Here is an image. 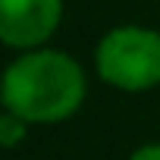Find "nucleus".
<instances>
[{"mask_svg": "<svg viewBox=\"0 0 160 160\" xmlns=\"http://www.w3.org/2000/svg\"><path fill=\"white\" fill-rule=\"evenodd\" d=\"M88 94L85 72L66 50L38 47L16 57L0 85L3 110L28 126H53L69 119Z\"/></svg>", "mask_w": 160, "mask_h": 160, "instance_id": "obj_1", "label": "nucleus"}, {"mask_svg": "<svg viewBox=\"0 0 160 160\" xmlns=\"http://www.w3.org/2000/svg\"><path fill=\"white\" fill-rule=\"evenodd\" d=\"M94 69L110 88L148 91L160 85V32L148 25H116L94 47Z\"/></svg>", "mask_w": 160, "mask_h": 160, "instance_id": "obj_2", "label": "nucleus"}, {"mask_svg": "<svg viewBox=\"0 0 160 160\" xmlns=\"http://www.w3.org/2000/svg\"><path fill=\"white\" fill-rule=\"evenodd\" d=\"M63 22V0H0V41L13 50L44 47Z\"/></svg>", "mask_w": 160, "mask_h": 160, "instance_id": "obj_3", "label": "nucleus"}, {"mask_svg": "<svg viewBox=\"0 0 160 160\" xmlns=\"http://www.w3.org/2000/svg\"><path fill=\"white\" fill-rule=\"evenodd\" d=\"M25 129H28L25 119H19L16 113L3 110V116H0V144L3 148H16L19 138H25Z\"/></svg>", "mask_w": 160, "mask_h": 160, "instance_id": "obj_4", "label": "nucleus"}, {"mask_svg": "<svg viewBox=\"0 0 160 160\" xmlns=\"http://www.w3.org/2000/svg\"><path fill=\"white\" fill-rule=\"evenodd\" d=\"M129 160H160V141H151V144L135 148Z\"/></svg>", "mask_w": 160, "mask_h": 160, "instance_id": "obj_5", "label": "nucleus"}]
</instances>
